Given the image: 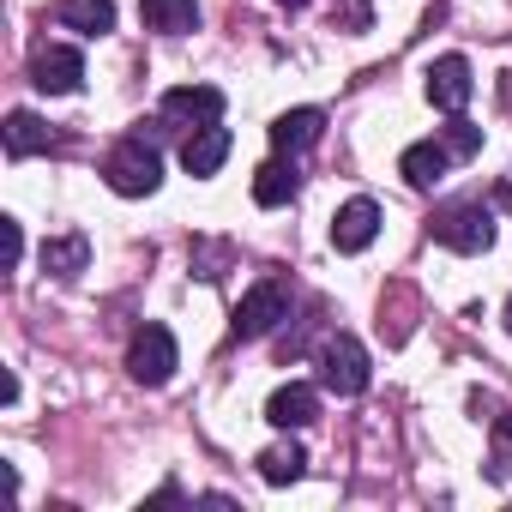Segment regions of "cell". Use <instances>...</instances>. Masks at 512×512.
<instances>
[{
	"label": "cell",
	"mask_w": 512,
	"mask_h": 512,
	"mask_svg": "<svg viewBox=\"0 0 512 512\" xmlns=\"http://www.w3.org/2000/svg\"><path fill=\"white\" fill-rule=\"evenodd\" d=\"M374 235H380V205H374V199L338 205V217H332V247H338V253H362Z\"/></svg>",
	"instance_id": "cell-9"
},
{
	"label": "cell",
	"mask_w": 512,
	"mask_h": 512,
	"mask_svg": "<svg viewBox=\"0 0 512 512\" xmlns=\"http://www.w3.org/2000/svg\"><path fill=\"white\" fill-rule=\"evenodd\" d=\"M278 7H290V13H296V7H308V0H278Z\"/></svg>",
	"instance_id": "cell-24"
},
{
	"label": "cell",
	"mask_w": 512,
	"mask_h": 512,
	"mask_svg": "<svg viewBox=\"0 0 512 512\" xmlns=\"http://www.w3.org/2000/svg\"><path fill=\"white\" fill-rule=\"evenodd\" d=\"M368 350L350 338V332H338L326 350H320V386L326 392H338V398H356V392H368Z\"/></svg>",
	"instance_id": "cell-4"
},
{
	"label": "cell",
	"mask_w": 512,
	"mask_h": 512,
	"mask_svg": "<svg viewBox=\"0 0 512 512\" xmlns=\"http://www.w3.org/2000/svg\"><path fill=\"white\" fill-rule=\"evenodd\" d=\"M470 91H476V79H470V61H464V55H440V61L428 67V103H434V109L458 115V109L470 103Z\"/></svg>",
	"instance_id": "cell-8"
},
{
	"label": "cell",
	"mask_w": 512,
	"mask_h": 512,
	"mask_svg": "<svg viewBox=\"0 0 512 512\" xmlns=\"http://www.w3.org/2000/svg\"><path fill=\"white\" fill-rule=\"evenodd\" d=\"M452 163H458V157L446 151V139H422V145H410V151L398 157V175H404L410 187H434Z\"/></svg>",
	"instance_id": "cell-12"
},
{
	"label": "cell",
	"mask_w": 512,
	"mask_h": 512,
	"mask_svg": "<svg viewBox=\"0 0 512 512\" xmlns=\"http://www.w3.org/2000/svg\"><path fill=\"white\" fill-rule=\"evenodd\" d=\"M308 470V452L296 446V440H278V446H266L260 452V476L272 482V488H284V482H296Z\"/></svg>",
	"instance_id": "cell-19"
},
{
	"label": "cell",
	"mask_w": 512,
	"mask_h": 512,
	"mask_svg": "<svg viewBox=\"0 0 512 512\" xmlns=\"http://www.w3.org/2000/svg\"><path fill=\"white\" fill-rule=\"evenodd\" d=\"M163 121H175V127H217L223 121V91L217 85H175L163 97Z\"/></svg>",
	"instance_id": "cell-7"
},
{
	"label": "cell",
	"mask_w": 512,
	"mask_h": 512,
	"mask_svg": "<svg viewBox=\"0 0 512 512\" xmlns=\"http://www.w3.org/2000/svg\"><path fill=\"white\" fill-rule=\"evenodd\" d=\"M223 157H229V127H193V133H187V145H181L187 175H217V169H223Z\"/></svg>",
	"instance_id": "cell-13"
},
{
	"label": "cell",
	"mask_w": 512,
	"mask_h": 512,
	"mask_svg": "<svg viewBox=\"0 0 512 512\" xmlns=\"http://www.w3.org/2000/svg\"><path fill=\"white\" fill-rule=\"evenodd\" d=\"M368 25H374V7H368V0H332V31L362 37Z\"/></svg>",
	"instance_id": "cell-20"
},
{
	"label": "cell",
	"mask_w": 512,
	"mask_h": 512,
	"mask_svg": "<svg viewBox=\"0 0 512 512\" xmlns=\"http://www.w3.org/2000/svg\"><path fill=\"white\" fill-rule=\"evenodd\" d=\"M0 235H7V272L25 260V229H19V217H0Z\"/></svg>",
	"instance_id": "cell-22"
},
{
	"label": "cell",
	"mask_w": 512,
	"mask_h": 512,
	"mask_svg": "<svg viewBox=\"0 0 512 512\" xmlns=\"http://www.w3.org/2000/svg\"><path fill=\"white\" fill-rule=\"evenodd\" d=\"M85 260H91V241L73 229V235H55V241H43V272H55V278H79L85 272Z\"/></svg>",
	"instance_id": "cell-18"
},
{
	"label": "cell",
	"mask_w": 512,
	"mask_h": 512,
	"mask_svg": "<svg viewBox=\"0 0 512 512\" xmlns=\"http://www.w3.org/2000/svg\"><path fill=\"white\" fill-rule=\"evenodd\" d=\"M139 19L163 37H181L199 25V0H139Z\"/></svg>",
	"instance_id": "cell-15"
},
{
	"label": "cell",
	"mask_w": 512,
	"mask_h": 512,
	"mask_svg": "<svg viewBox=\"0 0 512 512\" xmlns=\"http://www.w3.org/2000/svg\"><path fill=\"white\" fill-rule=\"evenodd\" d=\"M266 422H272V428H308V422H320V392L302 386V380L278 386L272 404H266Z\"/></svg>",
	"instance_id": "cell-10"
},
{
	"label": "cell",
	"mask_w": 512,
	"mask_h": 512,
	"mask_svg": "<svg viewBox=\"0 0 512 512\" xmlns=\"http://www.w3.org/2000/svg\"><path fill=\"white\" fill-rule=\"evenodd\" d=\"M175 362H181V350H175V332H169V326H139V332H133V344H127V374H133L139 386H163V380L175 374Z\"/></svg>",
	"instance_id": "cell-3"
},
{
	"label": "cell",
	"mask_w": 512,
	"mask_h": 512,
	"mask_svg": "<svg viewBox=\"0 0 512 512\" xmlns=\"http://www.w3.org/2000/svg\"><path fill=\"white\" fill-rule=\"evenodd\" d=\"M61 25L79 37H109L115 31V0H61Z\"/></svg>",
	"instance_id": "cell-16"
},
{
	"label": "cell",
	"mask_w": 512,
	"mask_h": 512,
	"mask_svg": "<svg viewBox=\"0 0 512 512\" xmlns=\"http://www.w3.org/2000/svg\"><path fill=\"white\" fill-rule=\"evenodd\" d=\"M0 139H7V157H13V163H19V157H37V151L55 145L49 127H43L31 109H13V115H7V133H0Z\"/></svg>",
	"instance_id": "cell-17"
},
{
	"label": "cell",
	"mask_w": 512,
	"mask_h": 512,
	"mask_svg": "<svg viewBox=\"0 0 512 512\" xmlns=\"http://www.w3.org/2000/svg\"><path fill=\"white\" fill-rule=\"evenodd\" d=\"M103 181H109L121 199H145V193H157V181H163V157H157V145H145V133L121 139V145L109 151V163H103Z\"/></svg>",
	"instance_id": "cell-1"
},
{
	"label": "cell",
	"mask_w": 512,
	"mask_h": 512,
	"mask_svg": "<svg viewBox=\"0 0 512 512\" xmlns=\"http://www.w3.org/2000/svg\"><path fill=\"white\" fill-rule=\"evenodd\" d=\"M440 139H446V151H452V157H476V151H482V127H470V121H452Z\"/></svg>",
	"instance_id": "cell-21"
},
{
	"label": "cell",
	"mask_w": 512,
	"mask_h": 512,
	"mask_svg": "<svg viewBox=\"0 0 512 512\" xmlns=\"http://www.w3.org/2000/svg\"><path fill=\"white\" fill-rule=\"evenodd\" d=\"M428 235H434L440 247H452V253H482V247H494V211L476 205V199L440 205V211L428 217Z\"/></svg>",
	"instance_id": "cell-2"
},
{
	"label": "cell",
	"mask_w": 512,
	"mask_h": 512,
	"mask_svg": "<svg viewBox=\"0 0 512 512\" xmlns=\"http://www.w3.org/2000/svg\"><path fill=\"white\" fill-rule=\"evenodd\" d=\"M320 133H326V115H320V109H290V115L272 121V145H278L284 157H290V151H308Z\"/></svg>",
	"instance_id": "cell-14"
},
{
	"label": "cell",
	"mask_w": 512,
	"mask_h": 512,
	"mask_svg": "<svg viewBox=\"0 0 512 512\" xmlns=\"http://www.w3.org/2000/svg\"><path fill=\"white\" fill-rule=\"evenodd\" d=\"M506 332H512V302H506Z\"/></svg>",
	"instance_id": "cell-25"
},
{
	"label": "cell",
	"mask_w": 512,
	"mask_h": 512,
	"mask_svg": "<svg viewBox=\"0 0 512 512\" xmlns=\"http://www.w3.org/2000/svg\"><path fill=\"white\" fill-rule=\"evenodd\" d=\"M296 193H302V175H296V163L272 157V163H260V169H253V205L278 211V205H290Z\"/></svg>",
	"instance_id": "cell-11"
},
{
	"label": "cell",
	"mask_w": 512,
	"mask_h": 512,
	"mask_svg": "<svg viewBox=\"0 0 512 512\" xmlns=\"http://www.w3.org/2000/svg\"><path fill=\"white\" fill-rule=\"evenodd\" d=\"M494 458H500L494 470H506V464H512V416H500V422H494Z\"/></svg>",
	"instance_id": "cell-23"
},
{
	"label": "cell",
	"mask_w": 512,
	"mask_h": 512,
	"mask_svg": "<svg viewBox=\"0 0 512 512\" xmlns=\"http://www.w3.org/2000/svg\"><path fill=\"white\" fill-rule=\"evenodd\" d=\"M31 85H37V91H49V97H73V91L85 85V55H79V49H67V43L37 49V61H31Z\"/></svg>",
	"instance_id": "cell-6"
},
{
	"label": "cell",
	"mask_w": 512,
	"mask_h": 512,
	"mask_svg": "<svg viewBox=\"0 0 512 512\" xmlns=\"http://www.w3.org/2000/svg\"><path fill=\"white\" fill-rule=\"evenodd\" d=\"M278 320H290V290L278 278H260V284L241 296V308H235V338L253 344V338H266Z\"/></svg>",
	"instance_id": "cell-5"
}]
</instances>
